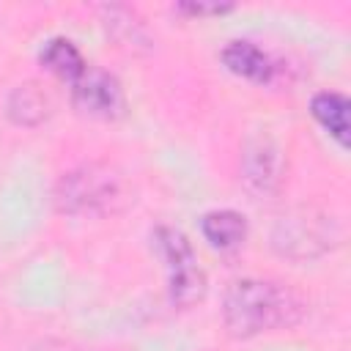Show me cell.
Masks as SVG:
<instances>
[{
    "mask_svg": "<svg viewBox=\"0 0 351 351\" xmlns=\"http://www.w3.org/2000/svg\"><path fill=\"white\" fill-rule=\"evenodd\" d=\"M304 315V302L288 285L271 280H236L225 291L222 321L233 337H255L288 329Z\"/></svg>",
    "mask_w": 351,
    "mask_h": 351,
    "instance_id": "obj_1",
    "label": "cell"
},
{
    "mask_svg": "<svg viewBox=\"0 0 351 351\" xmlns=\"http://www.w3.org/2000/svg\"><path fill=\"white\" fill-rule=\"evenodd\" d=\"M123 181L107 165H82L63 173L55 186V203L63 214H107L123 203Z\"/></svg>",
    "mask_w": 351,
    "mask_h": 351,
    "instance_id": "obj_2",
    "label": "cell"
},
{
    "mask_svg": "<svg viewBox=\"0 0 351 351\" xmlns=\"http://www.w3.org/2000/svg\"><path fill=\"white\" fill-rule=\"evenodd\" d=\"M154 247L167 269V293H170L173 307L189 310L197 302H203L208 282H206V271H203L186 233H181L178 228H170V225H159L154 230Z\"/></svg>",
    "mask_w": 351,
    "mask_h": 351,
    "instance_id": "obj_3",
    "label": "cell"
},
{
    "mask_svg": "<svg viewBox=\"0 0 351 351\" xmlns=\"http://www.w3.org/2000/svg\"><path fill=\"white\" fill-rule=\"evenodd\" d=\"M71 104L80 115L93 121H118L126 112V93L115 74L88 66L71 85Z\"/></svg>",
    "mask_w": 351,
    "mask_h": 351,
    "instance_id": "obj_4",
    "label": "cell"
},
{
    "mask_svg": "<svg viewBox=\"0 0 351 351\" xmlns=\"http://www.w3.org/2000/svg\"><path fill=\"white\" fill-rule=\"evenodd\" d=\"M225 69L247 82H255V85H266L274 80V60L252 41L247 38H236V41H228L219 52Z\"/></svg>",
    "mask_w": 351,
    "mask_h": 351,
    "instance_id": "obj_5",
    "label": "cell"
},
{
    "mask_svg": "<svg viewBox=\"0 0 351 351\" xmlns=\"http://www.w3.org/2000/svg\"><path fill=\"white\" fill-rule=\"evenodd\" d=\"M269 137H261L244 151V181L255 192H271L280 184V156Z\"/></svg>",
    "mask_w": 351,
    "mask_h": 351,
    "instance_id": "obj_6",
    "label": "cell"
},
{
    "mask_svg": "<svg viewBox=\"0 0 351 351\" xmlns=\"http://www.w3.org/2000/svg\"><path fill=\"white\" fill-rule=\"evenodd\" d=\"M348 99L337 90H318L310 99V115L321 123V129L329 132L332 140H337L340 148H348L351 143V121H348Z\"/></svg>",
    "mask_w": 351,
    "mask_h": 351,
    "instance_id": "obj_7",
    "label": "cell"
},
{
    "mask_svg": "<svg viewBox=\"0 0 351 351\" xmlns=\"http://www.w3.org/2000/svg\"><path fill=\"white\" fill-rule=\"evenodd\" d=\"M38 63H41L44 71H49V74H55L58 80L71 82V85H74V82L85 74V69H88L82 52H80V49L74 47V41H69V38H49V41H44V47H41V52H38Z\"/></svg>",
    "mask_w": 351,
    "mask_h": 351,
    "instance_id": "obj_8",
    "label": "cell"
},
{
    "mask_svg": "<svg viewBox=\"0 0 351 351\" xmlns=\"http://www.w3.org/2000/svg\"><path fill=\"white\" fill-rule=\"evenodd\" d=\"M200 230L211 247L233 250L247 239V217L233 208H217V211L203 214Z\"/></svg>",
    "mask_w": 351,
    "mask_h": 351,
    "instance_id": "obj_9",
    "label": "cell"
},
{
    "mask_svg": "<svg viewBox=\"0 0 351 351\" xmlns=\"http://www.w3.org/2000/svg\"><path fill=\"white\" fill-rule=\"evenodd\" d=\"M5 115L19 126H36L49 115V99L33 82L19 85L11 90V96L5 101Z\"/></svg>",
    "mask_w": 351,
    "mask_h": 351,
    "instance_id": "obj_10",
    "label": "cell"
},
{
    "mask_svg": "<svg viewBox=\"0 0 351 351\" xmlns=\"http://www.w3.org/2000/svg\"><path fill=\"white\" fill-rule=\"evenodd\" d=\"M236 5L233 3H219V0H181L176 3V11L192 19H208V16H222L230 14Z\"/></svg>",
    "mask_w": 351,
    "mask_h": 351,
    "instance_id": "obj_11",
    "label": "cell"
},
{
    "mask_svg": "<svg viewBox=\"0 0 351 351\" xmlns=\"http://www.w3.org/2000/svg\"><path fill=\"white\" fill-rule=\"evenodd\" d=\"M33 351H77V348L69 346V343H63V340H44V343H38Z\"/></svg>",
    "mask_w": 351,
    "mask_h": 351,
    "instance_id": "obj_12",
    "label": "cell"
}]
</instances>
